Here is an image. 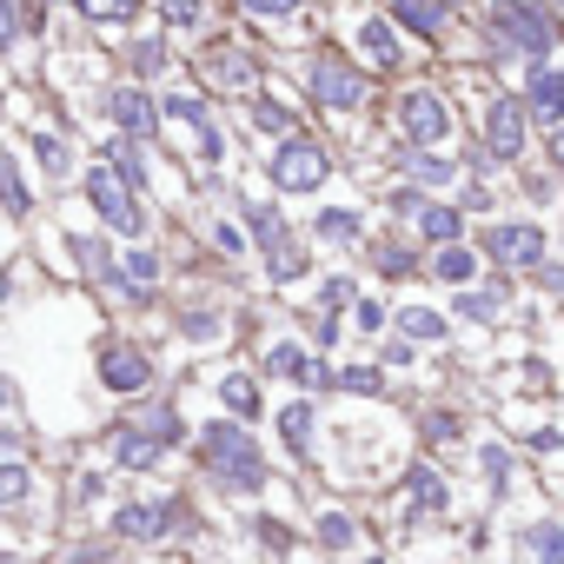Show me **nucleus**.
Segmentation results:
<instances>
[{
    "mask_svg": "<svg viewBox=\"0 0 564 564\" xmlns=\"http://www.w3.org/2000/svg\"><path fill=\"white\" fill-rule=\"evenodd\" d=\"M399 127H405V140L412 147H438L445 133H452V113H445V94L438 87H412V94H399Z\"/></svg>",
    "mask_w": 564,
    "mask_h": 564,
    "instance_id": "obj_9",
    "label": "nucleus"
},
{
    "mask_svg": "<svg viewBox=\"0 0 564 564\" xmlns=\"http://www.w3.org/2000/svg\"><path fill=\"white\" fill-rule=\"evenodd\" d=\"M74 259H80V272H94V279H107V272L120 265V259H113L100 239H74Z\"/></svg>",
    "mask_w": 564,
    "mask_h": 564,
    "instance_id": "obj_42",
    "label": "nucleus"
},
{
    "mask_svg": "<svg viewBox=\"0 0 564 564\" xmlns=\"http://www.w3.org/2000/svg\"><path fill=\"white\" fill-rule=\"evenodd\" d=\"M485 47H491V61H498V54H524L531 67H544L551 47H557V28H551V14H544V0H491V14H485Z\"/></svg>",
    "mask_w": 564,
    "mask_h": 564,
    "instance_id": "obj_3",
    "label": "nucleus"
},
{
    "mask_svg": "<svg viewBox=\"0 0 564 564\" xmlns=\"http://www.w3.org/2000/svg\"><path fill=\"white\" fill-rule=\"evenodd\" d=\"M180 333H186L193 346H206V339H219L226 326H219V313H186V319H180Z\"/></svg>",
    "mask_w": 564,
    "mask_h": 564,
    "instance_id": "obj_45",
    "label": "nucleus"
},
{
    "mask_svg": "<svg viewBox=\"0 0 564 564\" xmlns=\"http://www.w3.org/2000/svg\"><path fill=\"white\" fill-rule=\"evenodd\" d=\"M239 8H246V14H259V21H293L306 0H239Z\"/></svg>",
    "mask_w": 564,
    "mask_h": 564,
    "instance_id": "obj_44",
    "label": "nucleus"
},
{
    "mask_svg": "<svg viewBox=\"0 0 564 564\" xmlns=\"http://www.w3.org/2000/svg\"><path fill=\"white\" fill-rule=\"evenodd\" d=\"M41 21H47V0H28V28L41 34Z\"/></svg>",
    "mask_w": 564,
    "mask_h": 564,
    "instance_id": "obj_55",
    "label": "nucleus"
},
{
    "mask_svg": "<svg viewBox=\"0 0 564 564\" xmlns=\"http://www.w3.org/2000/svg\"><path fill=\"white\" fill-rule=\"evenodd\" d=\"M199 531V511L193 498L166 491V498H127L107 511V538L113 544H166V538H193Z\"/></svg>",
    "mask_w": 564,
    "mask_h": 564,
    "instance_id": "obj_2",
    "label": "nucleus"
},
{
    "mask_svg": "<svg viewBox=\"0 0 564 564\" xmlns=\"http://www.w3.org/2000/svg\"><path fill=\"white\" fill-rule=\"evenodd\" d=\"M471 272H478V252H465V246L432 252V279H445V286H471Z\"/></svg>",
    "mask_w": 564,
    "mask_h": 564,
    "instance_id": "obj_30",
    "label": "nucleus"
},
{
    "mask_svg": "<svg viewBox=\"0 0 564 564\" xmlns=\"http://www.w3.org/2000/svg\"><path fill=\"white\" fill-rule=\"evenodd\" d=\"M319 306H352V279H326V286H319Z\"/></svg>",
    "mask_w": 564,
    "mask_h": 564,
    "instance_id": "obj_48",
    "label": "nucleus"
},
{
    "mask_svg": "<svg viewBox=\"0 0 564 564\" xmlns=\"http://www.w3.org/2000/svg\"><path fill=\"white\" fill-rule=\"evenodd\" d=\"M100 107H107V120L120 127V140H133V147L160 127V107H153V100H147V87H133V80L107 87V100H100Z\"/></svg>",
    "mask_w": 564,
    "mask_h": 564,
    "instance_id": "obj_12",
    "label": "nucleus"
},
{
    "mask_svg": "<svg viewBox=\"0 0 564 564\" xmlns=\"http://www.w3.org/2000/svg\"><path fill=\"white\" fill-rule=\"evenodd\" d=\"M524 127H531L524 100H485V160L491 166L498 160H518L524 153Z\"/></svg>",
    "mask_w": 564,
    "mask_h": 564,
    "instance_id": "obj_11",
    "label": "nucleus"
},
{
    "mask_svg": "<svg viewBox=\"0 0 564 564\" xmlns=\"http://www.w3.org/2000/svg\"><path fill=\"white\" fill-rule=\"evenodd\" d=\"M326 173H333V153H326L319 140H306V133L279 140V153L265 160V180H272L279 193H319Z\"/></svg>",
    "mask_w": 564,
    "mask_h": 564,
    "instance_id": "obj_5",
    "label": "nucleus"
},
{
    "mask_svg": "<svg viewBox=\"0 0 564 564\" xmlns=\"http://www.w3.org/2000/svg\"><path fill=\"white\" fill-rule=\"evenodd\" d=\"M160 107H166V120H186V127L206 133V100H199V94H166Z\"/></svg>",
    "mask_w": 564,
    "mask_h": 564,
    "instance_id": "obj_41",
    "label": "nucleus"
},
{
    "mask_svg": "<svg viewBox=\"0 0 564 564\" xmlns=\"http://www.w3.org/2000/svg\"><path fill=\"white\" fill-rule=\"evenodd\" d=\"M153 379H160L153 352H140V346H127V339L100 346V386H107L113 399H140V392H147Z\"/></svg>",
    "mask_w": 564,
    "mask_h": 564,
    "instance_id": "obj_8",
    "label": "nucleus"
},
{
    "mask_svg": "<svg viewBox=\"0 0 564 564\" xmlns=\"http://www.w3.org/2000/svg\"><path fill=\"white\" fill-rule=\"evenodd\" d=\"M524 113L544 120V127H564V74H557V67H531V80H524Z\"/></svg>",
    "mask_w": 564,
    "mask_h": 564,
    "instance_id": "obj_16",
    "label": "nucleus"
},
{
    "mask_svg": "<svg viewBox=\"0 0 564 564\" xmlns=\"http://www.w3.org/2000/svg\"><path fill=\"white\" fill-rule=\"evenodd\" d=\"M259 372L265 379H300L306 372V346L300 339H265L259 346Z\"/></svg>",
    "mask_w": 564,
    "mask_h": 564,
    "instance_id": "obj_24",
    "label": "nucleus"
},
{
    "mask_svg": "<svg viewBox=\"0 0 564 564\" xmlns=\"http://www.w3.org/2000/svg\"><path fill=\"white\" fill-rule=\"evenodd\" d=\"M306 94H313L326 113H359V107H366V94H372V80H366V67H359V61L313 47V61H306Z\"/></svg>",
    "mask_w": 564,
    "mask_h": 564,
    "instance_id": "obj_4",
    "label": "nucleus"
},
{
    "mask_svg": "<svg viewBox=\"0 0 564 564\" xmlns=\"http://www.w3.org/2000/svg\"><path fill=\"white\" fill-rule=\"evenodd\" d=\"M14 405H21V399H14V379L0 372V412H14Z\"/></svg>",
    "mask_w": 564,
    "mask_h": 564,
    "instance_id": "obj_54",
    "label": "nucleus"
},
{
    "mask_svg": "<svg viewBox=\"0 0 564 564\" xmlns=\"http://www.w3.org/2000/svg\"><path fill=\"white\" fill-rule=\"evenodd\" d=\"M339 392H352V399H379V392H386V372H379V366H339Z\"/></svg>",
    "mask_w": 564,
    "mask_h": 564,
    "instance_id": "obj_38",
    "label": "nucleus"
},
{
    "mask_svg": "<svg viewBox=\"0 0 564 564\" xmlns=\"http://www.w3.org/2000/svg\"><path fill=\"white\" fill-rule=\"evenodd\" d=\"M127 425H140L160 452H173V445H186V419H180V405L173 399H160V405H147V412H133Z\"/></svg>",
    "mask_w": 564,
    "mask_h": 564,
    "instance_id": "obj_21",
    "label": "nucleus"
},
{
    "mask_svg": "<svg viewBox=\"0 0 564 564\" xmlns=\"http://www.w3.org/2000/svg\"><path fill=\"white\" fill-rule=\"evenodd\" d=\"M518 557L524 564H564V518H531L518 531Z\"/></svg>",
    "mask_w": 564,
    "mask_h": 564,
    "instance_id": "obj_17",
    "label": "nucleus"
},
{
    "mask_svg": "<svg viewBox=\"0 0 564 564\" xmlns=\"http://www.w3.org/2000/svg\"><path fill=\"white\" fill-rule=\"evenodd\" d=\"M419 432H425V445H458V438H465V419H458L452 405H425Z\"/></svg>",
    "mask_w": 564,
    "mask_h": 564,
    "instance_id": "obj_36",
    "label": "nucleus"
},
{
    "mask_svg": "<svg viewBox=\"0 0 564 564\" xmlns=\"http://www.w3.org/2000/svg\"><path fill=\"white\" fill-rule=\"evenodd\" d=\"M34 160H41L47 180H67V173H74V147H67L61 133H34Z\"/></svg>",
    "mask_w": 564,
    "mask_h": 564,
    "instance_id": "obj_35",
    "label": "nucleus"
},
{
    "mask_svg": "<svg viewBox=\"0 0 564 564\" xmlns=\"http://www.w3.org/2000/svg\"><path fill=\"white\" fill-rule=\"evenodd\" d=\"M193 452H199V471L213 478V491H226V498H265V491H272L265 445H259L239 419H206Z\"/></svg>",
    "mask_w": 564,
    "mask_h": 564,
    "instance_id": "obj_1",
    "label": "nucleus"
},
{
    "mask_svg": "<svg viewBox=\"0 0 564 564\" xmlns=\"http://www.w3.org/2000/svg\"><path fill=\"white\" fill-rule=\"evenodd\" d=\"M107 465H113V471H133V478H147V471H160V465H166V452H160V445H153L140 425H127V419H120V425L107 432Z\"/></svg>",
    "mask_w": 564,
    "mask_h": 564,
    "instance_id": "obj_13",
    "label": "nucleus"
},
{
    "mask_svg": "<svg viewBox=\"0 0 564 564\" xmlns=\"http://www.w3.org/2000/svg\"><path fill=\"white\" fill-rule=\"evenodd\" d=\"M0 206H8V219H28V213H34V193H28L14 153H0Z\"/></svg>",
    "mask_w": 564,
    "mask_h": 564,
    "instance_id": "obj_26",
    "label": "nucleus"
},
{
    "mask_svg": "<svg viewBox=\"0 0 564 564\" xmlns=\"http://www.w3.org/2000/svg\"><path fill=\"white\" fill-rule=\"evenodd\" d=\"M445 8H458V0H445Z\"/></svg>",
    "mask_w": 564,
    "mask_h": 564,
    "instance_id": "obj_59",
    "label": "nucleus"
},
{
    "mask_svg": "<svg viewBox=\"0 0 564 564\" xmlns=\"http://www.w3.org/2000/svg\"><path fill=\"white\" fill-rule=\"evenodd\" d=\"M206 80H219V87H246V80H252V61H246L239 47H219V54H206Z\"/></svg>",
    "mask_w": 564,
    "mask_h": 564,
    "instance_id": "obj_34",
    "label": "nucleus"
},
{
    "mask_svg": "<svg viewBox=\"0 0 564 564\" xmlns=\"http://www.w3.org/2000/svg\"><path fill=\"white\" fill-rule=\"evenodd\" d=\"M100 160H113V166H107V173H113V180H120V186H127V193H133V199H140V193H147V186H153V166H147V153H140V147H133V140H113V147H107V153H100Z\"/></svg>",
    "mask_w": 564,
    "mask_h": 564,
    "instance_id": "obj_22",
    "label": "nucleus"
},
{
    "mask_svg": "<svg viewBox=\"0 0 564 564\" xmlns=\"http://www.w3.org/2000/svg\"><path fill=\"white\" fill-rule=\"evenodd\" d=\"M166 21H173V28H193V21H199V0H166Z\"/></svg>",
    "mask_w": 564,
    "mask_h": 564,
    "instance_id": "obj_50",
    "label": "nucleus"
},
{
    "mask_svg": "<svg viewBox=\"0 0 564 564\" xmlns=\"http://www.w3.org/2000/svg\"><path fill=\"white\" fill-rule=\"evenodd\" d=\"M246 531H252V544H259L272 564H286V557L300 551V531H293L286 518H272V511H252V518H246Z\"/></svg>",
    "mask_w": 564,
    "mask_h": 564,
    "instance_id": "obj_19",
    "label": "nucleus"
},
{
    "mask_svg": "<svg viewBox=\"0 0 564 564\" xmlns=\"http://www.w3.org/2000/svg\"><path fill=\"white\" fill-rule=\"evenodd\" d=\"M213 246H219V252H246V239H239V226H226V219L213 226Z\"/></svg>",
    "mask_w": 564,
    "mask_h": 564,
    "instance_id": "obj_51",
    "label": "nucleus"
},
{
    "mask_svg": "<svg viewBox=\"0 0 564 564\" xmlns=\"http://www.w3.org/2000/svg\"><path fill=\"white\" fill-rule=\"evenodd\" d=\"M399 491H405V531H419V524H438V518L452 511V485H445V471H438L432 458L405 465Z\"/></svg>",
    "mask_w": 564,
    "mask_h": 564,
    "instance_id": "obj_6",
    "label": "nucleus"
},
{
    "mask_svg": "<svg viewBox=\"0 0 564 564\" xmlns=\"http://www.w3.org/2000/svg\"><path fill=\"white\" fill-rule=\"evenodd\" d=\"M399 326H405V339H412V346H438V339L452 333V319H445V313H432V306H405V313H399Z\"/></svg>",
    "mask_w": 564,
    "mask_h": 564,
    "instance_id": "obj_29",
    "label": "nucleus"
},
{
    "mask_svg": "<svg viewBox=\"0 0 564 564\" xmlns=\"http://www.w3.org/2000/svg\"><path fill=\"white\" fill-rule=\"evenodd\" d=\"M359 531H366V524H359L346 505H319V511H313V524H306V538H313L326 557H346V551H359Z\"/></svg>",
    "mask_w": 564,
    "mask_h": 564,
    "instance_id": "obj_15",
    "label": "nucleus"
},
{
    "mask_svg": "<svg viewBox=\"0 0 564 564\" xmlns=\"http://www.w3.org/2000/svg\"><path fill=\"white\" fill-rule=\"evenodd\" d=\"M551 160L564 166V127H551Z\"/></svg>",
    "mask_w": 564,
    "mask_h": 564,
    "instance_id": "obj_57",
    "label": "nucleus"
},
{
    "mask_svg": "<svg viewBox=\"0 0 564 564\" xmlns=\"http://www.w3.org/2000/svg\"><path fill=\"white\" fill-rule=\"evenodd\" d=\"M14 34H21V14H14V0H0V54L14 47Z\"/></svg>",
    "mask_w": 564,
    "mask_h": 564,
    "instance_id": "obj_47",
    "label": "nucleus"
},
{
    "mask_svg": "<svg viewBox=\"0 0 564 564\" xmlns=\"http://www.w3.org/2000/svg\"><path fill=\"white\" fill-rule=\"evenodd\" d=\"M0 113H8V100H0Z\"/></svg>",
    "mask_w": 564,
    "mask_h": 564,
    "instance_id": "obj_60",
    "label": "nucleus"
},
{
    "mask_svg": "<svg viewBox=\"0 0 564 564\" xmlns=\"http://www.w3.org/2000/svg\"><path fill=\"white\" fill-rule=\"evenodd\" d=\"M127 54H133V61H127V67H133V74H140V80H153V74H166V41H133V47H127Z\"/></svg>",
    "mask_w": 564,
    "mask_h": 564,
    "instance_id": "obj_40",
    "label": "nucleus"
},
{
    "mask_svg": "<svg viewBox=\"0 0 564 564\" xmlns=\"http://www.w3.org/2000/svg\"><path fill=\"white\" fill-rule=\"evenodd\" d=\"M478 478H485V491H491V498H505V491H511V452L485 438V445H478Z\"/></svg>",
    "mask_w": 564,
    "mask_h": 564,
    "instance_id": "obj_32",
    "label": "nucleus"
},
{
    "mask_svg": "<svg viewBox=\"0 0 564 564\" xmlns=\"http://www.w3.org/2000/svg\"><path fill=\"white\" fill-rule=\"evenodd\" d=\"M359 54H366L372 67H399V61H405V54H399V28L379 21V14H366V21H359Z\"/></svg>",
    "mask_w": 564,
    "mask_h": 564,
    "instance_id": "obj_23",
    "label": "nucleus"
},
{
    "mask_svg": "<svg viewBox=\"0 0 564 564\" xmlns=\"http://www.w3.org/2000/svg\"><path fill=\"white\" fill-rule=\"evenodd\" d=\"M392 21L412 28V34H425V41H445L452 8H445V0H392Z\"/></svg>",
    "mask_w": 564,
    "mask_h": 564,
    "instance_id": "obj_18",
    "label": "nucleus"
},
{
    "mask_svg": "<svg viewBox=\"0 0 564 564\" xmlns=\"http://www.w3.org/2000/svg\"><path fill=\"white\" fill-rule=\"evenodd\" d=\"M252 127H259V133H279V140H293V113L279 107V100H265V94L252 100Z\"/></svg>",
    "mask_w": 564,
    "mask_h": 564,
    "instance_id": "obj_39",
    "label": "nucleus"
},
{
    "mask_svg": "<svg viewBox=\"0 0 564 564\" xmlns=\"http://www.w3.org/2000/svg\"><path fill=\"white\" fill-rule=\"evenodd\" d=\"M8 300H14V272H8V265H0V306H8Z\"/></svg>",
    "mask_w": 564,
    "mask_h": 564,
    "instance_id": "obj_56",
    "label": "nucleus"
},
{
    "mask_svg": "<svg viewBox=\"0 0 564 564\" xmlns=\"http://www.w3.org/2000/svg\"><path fill=\"white\" fill-rule=\"evenodd\" d=\"M359 564H392V557H379V551H372V557H359Z\"/></svg>",
    "mask_w": 564,
    "mask_h": 564,
    "instance_id": "obj_58",
    "label": "nucleus"
},
{
    "mask_svg": "<svg viewBox=\"0 0 564 564\" xmlns=\"http://www.w3.org/2000/svg\"><path fill=\"white\" fill-rule=\"evenodd\" d=\"M313 232H319V239H333V246H346V239H359V232H366V219H359V206H326V213L313 219Z\"/></svg>",
    "mask_w": 564,
    "mask_h": 564,
    "instance_id": "obj_31",
    "label": "nucleus"
},
{
    "mask_svg": "<svg viewBox=\"0 0 564 564\" xmlns=\"http://www.w3.org/2000/svg\"><path fill=\"white\" fill-rule=\"evenodd\" d=\"M538 279H544L551 293H564V259H544V265H538Z\"/></svg>",
    "mask_w": 564,
    "mask_h": 564,
    "instance_id": "obj_53",
    "label": "nucleus"
},
{
    "mask_svg": "<svg viewBox=\"0 0 564 564\" xmlns=\"http://www.w3.org/2000/svg\"><path fill=\"white\" fill-rule=\"evenodd\" d=\"M67 564H113V538H107V544H80Z\"/></svg>",
    "mask_w": 564,
    "mask_h": 564,
    "instance_id": "obj_49",
    "label": "nucleus"
},
{
    "mask_svg": "<svg viewBox=\"0 0 564 564\" xmlns=\"http://www.w3.org/2000/svg\"><path fill=\"white\" fill-rule=\"evenodd\" d=\"M498 306H505V279H491L485 293H458V319H471V326H491Z\"/></svg>",
    "mask_w": 564,
    "mask_h": 564,
    "instance_id": "obj_33",
    "label": "nucleus"
},
{
    "mask_svg": "<svg viewBox=\"0 0 564 564\" xmlns=\"http://www.w3.org/2000/svg\"><path fill=\"white\" fill-rule=\"evenodd\" d=\"M412 226H419V239H432V246H458V239H465V213H458V206H438V199H419Z\"/></svg>",
    "mask_w": 564,
    "mask_h": 564,
    "instance_id": "obj_20",
    "label": "nucleus"
},
{
    "mask_svg": "<svg viewBox=\"0 0 564 564\" xmlns=\"http://www.w3.org/2000/svg\"><path fill=\"white\" fill-rule=\"evenodd\" d=\"M87 199H94V213H100V226H113V232H127V239H147V206L107 173V166H94L87 173Z\"/></svg>",
    "mask_w": 564,
    "mask_h": 564,
    "instance_id": "obj_7",
    "label": "nucleus"
},
{
    "mask_svg": "<svg viewBox=\"0 0 564 564\" xmlns=\"http://www.w3.org/2000/svg\"><path fill=\"white\" fill-rule=\"evenodd\" d=\"M74 8H80L87 21H133L140 0H74Z\"/></svg>",
    "mask_w": 564,
    "mask_h": 564,
    "instance_id": "obj_43",
    "label": "nucleus"
},
{
    "mask_svg": "<svg viewBox=\"0 0 564 564\" xmlns=\"http://www.w3.org/2000/svg\"><path fill=\"white\" fill-rule=\"evenodd\" d=\"M478 246L498 259V265H544V232L531 226V219H498V226H485L478 232Z\"/></svg>",
    "mask_w": 564,
    "mask_h": 564,
    "instance_id": "obj_10",
    "label": "nucleus"
},
{
    "mask_svg": "<svg viewBox=\"0 0 564 564\" xmlns=\"http://www.w3.org/2000/svg\"><path fill=\"white\" fill-rule=\"evenodd\" d=\"M386 319H392V313H386L379 300H352V326H359V333H386Z\"/></svg>",
    "mask_w": 564,
    "mask_h": 564,
    "instance_id": "obj_46",
    "label": "nucleus"
},
{
    "mask_svg": "<svg viewBox=\"0 0 564 564\" xmlns=\"http://www.w3.org/2000/svg\"><path fill=\"white\" fill-rule=\"evenodd\" d=\"M405 173H412L419 186H445V180H458V166H452V160H438V153H425V147H412V153H405Z\"/></svg>",
    "mask_w": 564,
    "mask_h": 564,
    "instance_id": "obj_37",
    "label": "nucleus"
},
{
    "mask_svg": "<svg viewBox=\"0 0 564 564\" xmlns=\"http://www.w3.org/2000/svg\"><path fill=\"white\" fill-rule=\"evenodd\" d=\"M313 339H319V352H326V346L339 339V319H333V313H313Z\"/></svg>",
    "mask_w": 564,
    "mask_h": 564,
    "instance_id": "obj_52",
    "label": "nucleus"
},
{
    "mask_svg": "<svg viewBox=\"0 0 564 564\" xmlns=\"http://www.w3.org/2000/svg\"><path fill=\"white\" fill-rule=\"evenodd\" d=\"M219 405L246 425V419L259 412V379H252V372H226V379H219Z\"/></svg>",
    "mask_w": 564,
    "mask_h": 564,
    "instance_id": "obj_28",
    "label": "nucleus"
},
{
    "mask_svg": "<svg viewBox=\"0 0 564 564\" xmlns=\"http://www.w3.org/2000/svg\"><path fill=\"white\" fill-rule=\"evenodd\" d=\"M272 425H279V445H286L293 465H313V458H319V405H313V399H293Z\"/></svg>",
    "mask_w": 564,
    "mask_h": 564,
    "instance_id": "obj_14",
    "label": "nucleus"
},
{
    "mask_svg": "<svg viewBox=\"0 0 564 564\" xmlns=\"http://www.w3.org/2000/svg\"><path fill=\"white\" fill-rule=\"evenodd\" d=\"M372 265H379L386 279H412V272H419L425 259H419V252H412L405 239H392V232H379V239H372Z\"/></svg>",
    "mask_w": 564,
    "mask_h": 564,
    "instance_id": "obj_25",
    "label": "nucleus"
},
{
    "mask_svg": "<svg viewBox=\"0 0 564 564\" xmlns=\"http://www.w3.org/2000/svg\"><path fill=\"white\" fill-rule=\"evenodd\" d=\"M34 498V465L28 458H0V511H21Z\"/></svg>",
    "mask_w": 564,
    "mask_h": 564,
    "instance_id": "obj_27",
    "label": "nucleus"
}]
</instances>
